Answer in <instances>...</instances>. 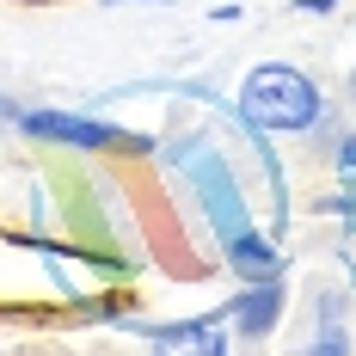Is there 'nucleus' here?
Here are the masks:
<instances>
[{
    "label": "nucleus",
    "mask_w": 356,
    "mask_h": 356,
    "mask_svg": "<svg viewBox=\"0 0 356 356\" xmlns=\"http://www.w3.org/2000/svg\"><path fill=\"white\" fill-rule=\"evenodd\" d=\"M240 117H246V129H258V136H307L325 117V99L301 68L264 62L240 86Z\"/></svg>",
    "instance_id": "nucleus-1"
},
{
    "label": "nucleus",
    "mask_w": 356,
    "mask_h": 356,
    "mask_svg": "<svg viewBox=\"0 0 356 356\" xmlns=\"http://www.w3.org/2000/svg\"><path fill=\"white\" fill-rule=\"evenodd\" d=\"M25 136H37V142H62V147H136V154H147V136H129V129H117V123H105V117H80V111H19L13 117Z\"/></svg>",
    "instance_id": "nucleus-2"
},
{
    "label": "nucleus",
    "mask_w": 356,
    "mask_h": 356,
    "mask_svg": "<svg viewBox=\"0 0 356 356\" xmlns=\"http://www.w3.org/2000/svg\"><path fill=\"white\" fill-rule=\"evenodd\" d=\"M184 172H191V184H197V197H203V209H209L221 240H234L240 227H252L246 221V197H240V184H234V172H227L221 154H191Z\"/></svg>",
    "instance_id": "nucleus-3"
},
{
    "label": "nucleus",
    "mask_w": 356,
    "mask_h": 356,
    "mask_svg": "<svg viewBox=\"0 0 356 356\" xmlns=\"http://www.w3.org/2000/svg\"><path fill=\"white\" fill-rule=\"evenodd\" d=\"M277 314H283V283L277 277H264V283H246L227 307H221V320L234 325L240 338H264L270 325H277Z\"/></svg>",
    "instance_id": "nucleus-4"
},
{
    "label": "nucleus",
    "mask_w": 356,
    "mask_h": 356,
    "mask_svg": "<svg viewBox=\"0 0 356 356\" xmlns=\"http://www.w3.org/2000/svg\"><path fill=\"white\" fill-rule=\"evenodd\" d=\"M221 252H227V264L246 277V283H264V277H283V258H277V246L264 240V234H252V227H240L234 240H221Z\"/></svg>",
    "instance_id": "nucleus-5"
},
{
    "label": "nucleus",
    "mask_w": 356,
    "mask_h": 356,
    "mask_svg": "<svg viewBox=\"0 0 356 356\" xmlns=\"http://www.w3.org/2000/svg\"><path fill=\"white\" fill-rule=\"evenodd\" d=\"M154 344H197V350H227V332H221V314H203V320H178V325H142Z\"/></svg>",
    "instance_id": "nucleus-6"
},
{
    "label": "nucleus",
    "mask_w": 356,
    "mask_h": 356,
    "mask_svg": "<svg viewBox=\"0 0 356 356\" xmlns=\"http://www.w3.org/2000/svg\"><path fill=\"white\" fill-rule=\"evenodd\" d=\"M314 350H325V356H338V350H350V338L338 332V307H325V332H320V344Z\"/></svg>",
    "instance_id": "nucleus-7"
},
{
    "label": "nucleus",
    "mask_w": 356,
    "mask_h": 356,
    "mask_svg": "<svg viewBox=\"0 0 356 356\" xmlns=\"http://www.w3.org/2000/svg\"><path fill=\"white\" fill-rule=\"evenodd\" d=\"M338 172L356 178V136H344V142H338Z\"/></svg>",
    "instance_id": "nucleus-8"
},
{
    "label": "nucleus",
    "mask_w": 356,
    "mask_h": 356,
    "mask_svg": "<svg viewBox=\"0 0 356 356\" xmlns=\"http://www.w3.org/2000/svg\"><path fill=\"white\" fill-rule=\"evenodd\" d=\"M295 6H301V13H332L338 0H295Z\"/></svg>",
    "instance_id": "nucleus-9"
},
{
    "label": "nucleus",
    "mask_w": 356,
    "mask_h": 356,
    "mask_svg": "<svg viewBox=\"0 0 356 356\" xmlns=\"http://www.w3.org/2000/svg\"><path fill=\"white\" fill-rule=\"evenodd\" d=\"M160 6H166V0H160Z\"/></svg>",
    "instance_id": "nucleus-10"
}]
</instances>
